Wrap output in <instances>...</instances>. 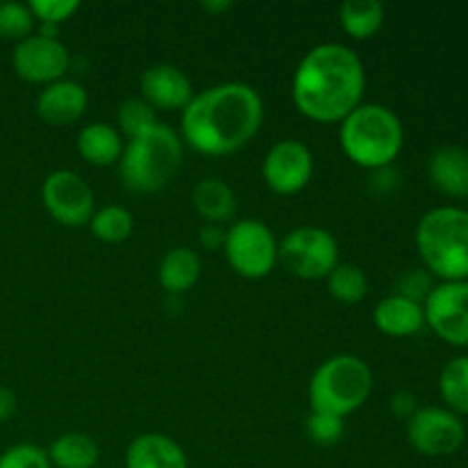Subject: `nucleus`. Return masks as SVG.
I'll return each mask as SVG.
<instances>
[{
	"instance_id": "f257e3e1",
	"label": "nucleus",
	"mask_w": 468,
	"mask_h": 468,
	"mask_svg": "<svg viewBox=\"0 0 468 468\" xmlns=\"http://www.w3.org/2000/svg\"><path fill=\"white\" fill-rule=\"evenodd\" d=\"M265 105L245 82L206 87L181 112V140L197 154L222 158L250 144L263 126Z\"/></svg>"
},
{
	"instance_id": "f03ea898",
	"label": "nucleus",
	"mask_w": 468,
	"mask_h": 468,
	"mask_svg": "<svg viewBox=\"0 0 468 468\" xmlns=\"http://www.w3.org/2000/svg\"><path fill=\"white\" fill-rule=\"evenodd\" d=\"M291 91L292 103L306 119L341 123L364 99V62L350 46L320 44L300 59Z\"/></svg>"
},
{
	"instance_id": "7ed1b4c3",
	"label": "nucleus",
	"mask_w": 468,
	"mask_h": 468,
	"mask_svg": "<svg viewBox=\"0 0 468 468\" xmlns=\"http://www.w3.org/2000/svg\"><path fill=\"white\" fill-rule=\"evenodd\" d=\"M416 250L439 282H468V210L437 206L416 224Z\"/></svg>"
},
{
	"instance_id": "20e7f679",
	"label": "nucleus",
	"mask_w": 468,
	"mask_h": 468,
	"mask_svg": "<svg viewBox=\"0 0 468 468\" xmlns=\"http://www.w3.org/2000/svg\"><path fill=\"white\" fill-rule=\"evenodd\" d=\"M341 149L359 167H391L405 144V128L391 108L379 103H361L341 122Z\"/></svg>"
},
{
	"instance_id": "39448f33",
	"label": "nucleus",
	"mask_w": 468,
	"mask_h": 468,
	"mask_svg": "<svg viewBox=\"0 0 468 468\" xmlns=\"http://www.w3.org/2000/svg\"><path fill=\"white\" fill-rule=\"evenodd\" d=\"M183 163V140L172 126L158 122L144 135L123 144L119 178L137 195H154L169 186Z\"/></svg>"
},
{
	"instance_id": "423d86ee",
	"label": "nucleus",
	"mask_w": 468,
	"mask_h": 468,
	"mask_svg": "<svg viewBox=\"0 0 468 468\" xmlns=\"http://www.w3.org/2000/svg\"><path fill=\"white\" fill-rule=\"evenodd\" d=\"M373 391V370L355 355H336L315 368L309 382L311 411L350 416L368 402Z\"/></svg>"
},
{
	"instance_id": "0eeeda50",
	"label": "nucleus",
	"mask_w": 468,
	"mask_h": 468,
	"mask_svg": "<svg viewBox=\"0 0 468 468\" xmlns=\"http://www.w3.org/2000/svg\"><path fill=\"white\" fill-rule=\"evenodd\" d=\"M336 238L320 227H300L292 229L283 240L279 242V263L288 274L304 282H318L327 279L329 272L338 265Z\"/></svg>"
},
{
	"instance_id": "6e6552de",
	"label": "nucleus",
	"mask_w": 468,
	"mask_h": 468,
	"mask_svg": "<svg viewBox=\"0 0 468 468\" xmlns=\"http://www.w3.org/2000/svg\"><path fill=\"white\" fill-rule=\"evenodd\" d=\"M227 263L245 279L268 277L279 263V242L261 219H240L224 236Z\"/></svg>"
},
{
	"instance_id": "1a4fd4ad",
	"label": "nucleus",
	"mask_w": 468,
	"mask_h": 468,
	"mask_svg": "<svg viewBox=\"0 0 468 468\" xmlns=\"http://www.w3.org/2000/svg\"><path fill=\"white\" fill-rule=\"evenodd\" d=\"M41 204L55 222L78 229L90 224L94 215V192L78 172L58 169L41 183Z\"/></svg>"
},
{
	"instance_id": "9d476101",
	"label": "nucleus",
	"mask_w": 468,
	"mask_h": 468,
	"mask_svg": "<svg viewBox=\"0 0 468 468\" xmlns=\"http://www.w3.org/2000/svg\"><path fill=\"white\" fill-rule=\"evenodd\" d=\"M407 439L420 455L448 457L462 448L466 428L460 416L446 407H419L407 420Z\"/></svg>"
},
{
	"instance_id": "9b49d317",
	"label": "nucleus",
	"mask_w": 468,
	"mask_h": 468,
	"mask_svg": "<svg viewBox=\"0 0 468 468\" xmlns=\"http://www.w3.org/2000/svg\"><path fill=\"white\" fill-rule=\"evenodd\" d=\"M425 324L441 341L468 347V282H439L423 304Z\"/></svg>"
},
{
	"instance_id": "f8f14e48",
	"label": "nucleus",
	"mask_w": 468,
	"mask_h": 468,
	"mask_svg": "<svg viewBox=\"0 0 468 468\" xmlns=\"http://www.w3.org/2000/svg\"><path fill=\"white\" fill-rule=\"evenodd\" d=\"M261 176L274 195H297L309 186L314 176V154L300 140H279L265 154Z\"/></svg>"
},
{
	"instance_id": "ddd939ff",
	"label": "nucleus",
	"mask_w": 468,
	"mask_h": 468,
	"mask_svg": "<svg viewBox=\"0 0 468 468\" xmlns=\"http://www.w3.org/2000/svg\"><path fill=\"white\" fill-rule=\"evenodd\" d=\"M69 64H71V55L59 39L30 35L14 46V71L21 80L32 82V85L46 87L50 82L62 80L64 73L69 71Z\"/></svg>"
},
{
	"instance_id": "4468645a",
	"label": "nucleus",
	"mask_w": 468,
	"mask_h": 468,
	"mask_svg": "<svg viewBox=\"0 0 468 468\" xmlns=\"http://www.w3.org/2000/svg\"><path fill=\"white\" fill-rule=\"evenodd\" d=\"M142 99L154 110L163 112H176L186 110L187 103L195 99L190 78L174 64H154L146 69L140 78Z\"/></svg>"
},
{
	"instance_id": "2eb2a0df",
	"label": "nucleus",
	"mask_w": 468,
	"mask_h": 468,
	"mask_svg": "<svg viewBox=\"0 0 468 468\" xmlns=\"http://www.w3.org/2000/svg\"><path fill=\"white\" fill-rule=\"evenodd\" d=\"M87 103H90V96L87 90L76 80H62L50 82L37 96V117L41 119L48 126H69V123H76L78 119L85 114Z\"/></svg>"
},
{
	"instance_id": "dca6fc26",
	"label": "nucleus",
	"mask_w": 468,
	"mask_h": 468,
	"mask_svg": "<svg viewBox=\"0 0 468 468\" xmlns=\"http://www.w3.org/2000/svg\"><path fill=\"white\" fill-rule=\"evenodd\" d=\"M373 323L379 334L388 338H410L416 336L425 327L423 304L411 302L400 295H388L375 306Z\"/></svg>"
},
{
	"instance_id": "f3484780",
	"label": "nucleus",
	"mask_w": 468,
	"mask_h": 468,
	"mask_svg": "<svg viewBox=\"0 0 468 468\" xmlns=\"http://www.w3.org/2000/svg\"><path fill=\"white\" fill-rule=\"evenodd\" d=\"M126 468H187V457L167 434L144 432L128 443Z\"/></svg>"
},
{
	"instance_id": "a211bd4d",
	"label": "nucleus",
	"mask_w": 468,
	"mask_h": 468,
	"mask_svg": "<svg viewBox=\"0 0 468 468\" xmlns=\"http://www.w3.org/2000/svg\"><path fill=\"white\" fill-rule=\"evenodd\" d=\"M428 172L432 186L446 197H468V151L462 146H439Z\"/></svg>"
},
{
	"instance_id": "6ab92c4d",
	"label": "nucleus",
	"mask_w": 468,
	"mask_h": 468,
	"mask_svg": "<svg viewBox=\"0 0 468 468\" xmlns=\"http://www.w3.org/2000/svg\"><path fill=\"white\" fill-rule=\"evenodd\" d=\"M76 146L85 163L94 165V167H110V165H117L119 158H122L123 137L112 123L94 122L87 123L78 133Z\"/></svg>"
},
{
	"instance_id": "aec40b11",
	"label": "nucleus",
	"mask_w": 468,
	"mask_h": 468,
	"mask_svg": "<svg viewBox=\"0 0 468 468\" xmlns=\"http://www.w3.org/2000/svg\"><path fill=\"white\" fill-rule=\"evenodd\" d=\"M201 274V261L190 247H174L163 256L158 268V282L169 295H183L197 283Z\"/></svg>"
},
{
	"instance_id": "412c9836",
	"label": "nucleus",
	"mask_w": 468,
	"mask_h": 468,
	"mask_svg": "<svg viewBox=\"0 0 468 468\" xmlns=\"http://www.w3.org/2000/svg\"><path fill=\"white\" fill-rule=\"evenodd\" d=\"M192 206L210 224H222L236 213V195L222 178H204L192 190Z\"/></svg>"
},
{
	"instance_id": "4be33fe9",
	"label": "nucleus",
	"mask_w": 468,
	"mask_h": 468,
	"mask_svg": "<svg viewBox=\"0 0 468 468\" xmlns=\"http://www.w3.org/2000/svg\"><path fill=\"white\" fill-rule=\"evenodd\" d=\"M46 452L55 468H94L101 455L99 443L85 432L59 434Z\"/></svg>"
},
{
	"instance_id": "5701e85b",
	"label": "nucleus",
	"mask_w": 468,
	"mask_h": 468,
	"mask_svg": "<svg viewBox=\"0 0 468 468\" xmlns=\"http://www.w3.org/2000/svg\"><path fill=\"white\" fill-rule=\"evenodd\" d=\"M384 16L387 9L378 0H347L338 9L343 30L356 41H366L378 35L379 27L384 26Z\"/></svg>"
},
{
	"instance_id": "b1692460",
	"label": "nucleus",
	"mask_w": 468,
	"mask_h": 468,
	"mask_svg": "<svg viewBox=\"0 0 468 468\" xmlns=\"http://www.w3.org/2000/svg\"><path fill=\"white\" fill-rule=\"evenodd\" d=\"M439 393L446 410L457 416H468V355L446 361L439 373Z\"/></svg>"
},
{
	"instance_id": "393cba45",
	"label": "nucleus",
	"mask_w": 468,
	"mask_h": 468,
	"mask_svg": "<svg viewBox=\"0 0 468 468\" xmlns=\"http://www.w3.org/2000/svg\"><path fill=\"white\" fill-rule=\"evenodd\" d=\"M133 227H135V222H133L131 210L117 204L94 210V215H91L90 219L91 236L99 242H105V245L126 242L128 238H131Z\"/></svg>"
},
{
	"instance_id": "a878e982",
	"label": "nucleus",
	"mask_w": 468,
	"mask_h": 468,
	"mask_svg": "<svg viewBox=\"0 0 468 468\" xmlns=\"http://www.w3.org/2000/svg\"><path fill=\"white\" fill-rule=\"evenodd\" d=\"M327 291L341 304H359L368 295V277L355 263H338L327 277Z\"/></svg>"
},
{
	"instance_id": "bb28decb",
	"label": "nucleus",
	"mask_w": 468,
	"mask_h": 468,
	"mask_svg": "<svg viewBox=\"0 0 468 468\" xmlns=\"http://www.w3.org/2000/svg\"><path fill=\"white\" fill-rule=\"evenodd\" d=\"M158 123V114L144 99H126L117 108V131L122 137H140Z\"/></svg>"
},
{
	"instance_id": "cd10ccee",
	"label": "nucleus",
	"mask_w": 468,
	"mask_h": 468,
	"mask_svg": "<svg viewBox=\"0 0 468 468\" xmlns=\"http://www.w3.org/2000/svg\"><path fill=\"white\" fill-rule=\"evenodd\" d=\"M35 16H32L27 3H0V39L18 41L27 39L35 30Z\"/></svg>"
},
{
	"instance_id": "c85d7f7f",
	"label": "nucleus",
	"mask_w": 468,
	"mask_h": 468,
	"mask_svg": "<svg viewBox=\"0 0 468 468\" xmlns=\"http://www.w3.org/2000/svg\"><path fill=\"white\" fill-rule=\"evenodd\" d=\"M306 434L318 446H334L346 434V419L324 411H311L306 419Z\"/></svg>"
},
{
	"instance_id": "c756f323",
	"label": "nucleus",
	"mask_w": 468,
	"mask_h": 468,
	"mask_svg": "<svg viewBox=\"0 0 468 468\" xmlns=\"http://www.w3.org/2000/svg\"><path fill=\"white\" fill-rule=\"evenodd\" d=\"M437 286L434 283V277L425 268H414L407 270L398 277L396 282V295L407 297L411 302H419V304H425V300L430 297L432 288Z\"/></svg>"
},
{
	"instance_id": "7c9ffc66",
	"label": "nucleus",
	"mask_w": 468,
	"mask_h": 468,
	"mask_svg": "<svg viewBox=\"0 0 468 468\" xmlns=\"http://www.w3.org/2000/svg\"><path fill=\"white\" fill-rule=\"evenodd\" d=\"M0 468H50V460L37 443H16L0 455Z\"/></svg>"
},
{
	"instance_id": "2f4dec72",
	"label": "nucleus",
	"mask_w": 468,
	"mask_h": 468,
	"mask_svg": "<svg viewBox=\"0 0 468 468\" xmlns=\"http://www.w3.org/2000/svg\"><path fill=\"white\" fill-rule=\"evenodd\" d=\"M27 7H30L35 21L48 23V26H62L64 21H69L80 9V3L78 0H30Z\"/></svg>"
},
{
	"instance_id": "473e14b6",
	"label": "nucleus",
	"mask_w": 468,
	"mask_h": 468,
	"mask_svg": "<svg viewBox=\"0 0 468 468\" xmlns=\"http://www.w3.org/2000/svg\"><path fill=\"white\" fill-rule=\"evenodd\" d=\"M388 411H391L393 419L398 420H410L411 416L419 411V400H416V396L411 391H396L391 396V400H388Z\"/></svg>"
},
{
	"instance_id": "72a5a7b5",
	"label": "nucleus",
	"mask_w": 468,
	"mask_h": 468,
	"mask_svg": "<svg viewBox=\"0 0 468 468\" xmlns=\"http://www.w3.org/2000/svg\"><path fill=\"white\" fill-rule=\"evenodd\" d=\"M224 236H227V231H222V227H219V224L206 222L204 227L199 229V242H201V247L208 251L222 250Z\"/></svg>"
},
{
	"instance_id": "f704fd0d",
	"label": "nucleus",
	"mask_w": 468,
	"mask_h": 468,
	"mask_svg": "<svg viewBox=\"0 0 468 468\" xmlns=\"http://www.w3.org/2000/svg\"><path fill=\"white\" fill-rule=\"evenodd\" d=\"M370 181H373V187L378 192H391L400 186V174H396L393 167H382L370 172Z\"/></svg>"
},
{
	"instance_id": "c9c22d12",
	"label": "nucleus",
	"mask_w": 468,
	"mask_h": 468,
	"mask_svg": "<svg viewBox=\"0 0 468 468\" xmlns=\"http://www.w3.org/2000/svg\"><path fill=\"white\" fill-rule=\"evenodd\" d=\"M16 407H18V400L16 396H14V391L0 387V425L7 423V420L16 414Z\"/></svg>"
},
{
	"instance_id": "e433bc0d",
	"label": "nucleus",
	"mask_w": 468,
	"mask_h": 468,
	"mask_svg": "<svg viewBox=\"0 0 468 468\" xmlns=\"http://www.w3.org/2000/svg\"><path fill=\"white\" fill-rule=\"evenodd\" d=\"M231 7H233V3H227V0H224V3H210V0H206L204 3V9H208V12H213V14L227 12V9H231Z\"/></svg>"
}]
</instances>
